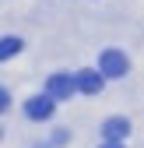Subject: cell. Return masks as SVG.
Instances as JSON below:
<instances>
[{
  "label": "cell",
  "mask_w": 144,
  "mask_h": 148,
  "mask_svg": "<svg viewBox=\"0 0 144 148\" xmlns=\"http://www.w3.org/2000/svg\"><path fill=\"white\" fill-rule=\"evenodd\" d=\"M127 134H130V120H123V116H113V120H105V123H102V138H105V141H113V145H120Z\"/></svg>",
  "instance_id": "3957f363"
},
{
  "label": "cell",
  "mask_w": 144,
  "mask_h": 148,
  "mask_svg": "<svg viewBox=\"0 0 144 148\" xmlns=\"http://www.w3.org/2000/svg\"><path fill=\"white\" fill-rule=\"evenodd\" d=\"M102 148H123V145H113V141H105V145H102Z\"/></svg>",
  "instance_id": "52a82bcc"
},
{
  "label": "cell",
  "mask_w": 144,
  "mask_h": 148,
  "mask_svg": "<svg viewBox=\"0 0 144 148\" xmlns=\"http://www.w3.org/2000/svg\"><path fill=\"white\" fill-rule=\"evenodd\" d=\"M130 67V60L123 57L120 49H102V57H98V71L105 74V78H123Z\"/></svg>",
  "instance_id": "6da1fadb"
},
{
  "label": "cell",
  "mask_w": 144,
  "mask_h": 148,
  "mask_svg": "<svg viewBox=\"0 0 144 148\" xmlns=\"http://www.w3.org/2000/svg\"><path fill=\"white\" fill-rule=\"evenodd\" d=\"M18 49H21V39H14V35H7V39H4V42H0V57H4V60H7V57H14V53H18Z\"/></svg>",
  "instance_id": "8992f818"
},
{
  "label": "cell",
  "mask_w": 144,
  "mask_h": 148,
  "mask_svg": "<svg viewBox=\"0 0 144 148\" xmlns=\"http://www.w3.org/2000/svg\"><path fill=\"white\" fill-rule=\"evenodd\" d=\"M74 78H77V92H84V95H95V92L102 88V78H105V74H102V71H77Z\"/></svg>",
  "instance_id": "5b68a950"
},
{
  "label": "cell",
  "mask_w": 144,
  "mask_h": 148,
  "mask_svg": "<svg viewBox=\"0 0 144 148\" xmlns=\"http://www.w3.org/2000/svg\"><path fill=\"white\" fill-rule=\"evenodd\" d=\"M25 113H28L32 120H49V116H53V99H49V95L28 99V102H25Z\"/></svg>",
  "instance_id": "277c9868"
},
{
  "label": "cell",
  "mask_w": 144,
  "mask_h": 148,
  "mask_svg": "<svg viewBox=\"0 0 144 148\" xmlns=\"http://www.w3.org/2000/svg\"><path fill=\"white\" fill-rule=\"evenodd\" d=\"M74 88H77L74 74H53V78L46 81V95L49 99H67V95H74Z\"/></svg>",
  "instance_id": "7a4b0ae2"
}]
</instances>
